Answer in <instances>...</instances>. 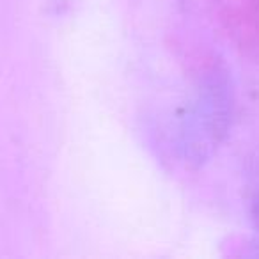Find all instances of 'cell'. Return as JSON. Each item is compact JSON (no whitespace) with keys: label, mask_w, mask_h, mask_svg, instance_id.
Segmentation results:
<instances>
[{"label":"cell","mask_w":259,"mask_h":259,"mask_svg":"<svg viewBox=\"0 0 259 259\" xmlns=\"http://www.w3.org/2000/svg\"><path fill=\"white\" fill-rule=\"evenodd\" d=\"M219 15L236 47L259 50V0H219Z\"/></svg>","instance_id":"cell-1"},{"label":"cell","mask_w":259,"mask_h":259,"mask_svg":"<svg viewBox=\"0 0 259 259\" xmlns=\"http://www.w3.org/2000/svg\"><path fill=\"white\" fill-rule=\"evenodd\" d=\"M254 222H255V227L259 231V197L255 199V204H254Z\"/></svg>","instance_id":"cell-2"}]
</instances>
